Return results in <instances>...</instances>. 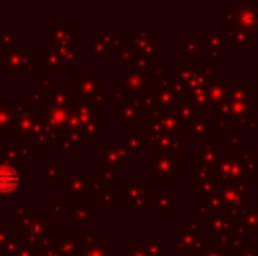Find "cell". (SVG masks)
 <instances>
[{
  "label": "cell",
  "mask_w": 258,
  "mask_h": 256,
  "mask_svg": "<svg viewBox=\"0 0 258 256\" xmlns=\"http://www.w3.org/2000/svg\"><path fill=\"white\" fill-rule=\"evenodd\" d=\"M20 183V176L9 165H0V193H13Z\"/></svg>",
  "instance_id": "cell-1"
}]
</instances>
